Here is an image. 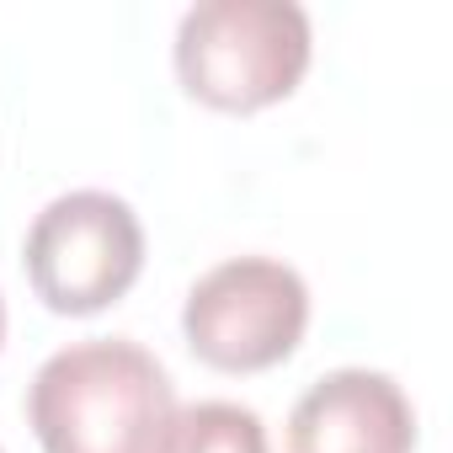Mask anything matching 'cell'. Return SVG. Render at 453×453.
<instances>
[{
    "instance_id": "cell-1",
    "label": "cell",
    "mask_w": 453,
    "mask_h": 453,
    "mask_svg": "<svg viewBox=\"0 0 453 453\" xmlns=\"http://www.w3.org/2000/svg\"><path fill=\"white\" fill-rule=\"evenodd\" d=\"M176 411L171 373L128 336L70 342L27 384L43 453H160Z\"/></svg>"
},
{
    "instance_id": "cell-2",
    "label": "cell",
    "mask_w": 453,
    "mask_h": 453,
    "mask_svg": "<svg viewBox=\"0 0 453 453\" xmlns=\"http://www.w3.org/2000/svg\"><path fill=\"white\" fill-rule=\"evenodd\" d=\"M310 49L299 0H197L176 27V75L219 112H257L304 81Z\"/></svg>"
},
{
    "instance_id": "cell-3",
    "label": "cell",
    "mask_w": 453,
    "mask_h": 453,
    "mask_svg": "<svg viewBox=\"0 0 453 453\" xmlns=\"http://www.w3.org/2000/svg\"><path fill=\"white\" fill-rule=\"evenodd\" d=\"M27 283L54 315H96L123 299L144 267L139 213L102 187L54 197L27 230Z\"/></svg>"
},
{
    "instance_id": "cell-4",
    "label": "cell",
    "mask_w": 453,
    "mask_h": 453,
    "mask_svg": "<svg viewBox=\"0 0 453 453\" xmlns=\"http://www.w3.org/2000/svg\"><path fill=\"white\" fill-rule=\"evenodd\" d=\"M310 326V288L278 257H230L208 267L181 304L187 347L219 373H262L283 363Z\"/></svg>"
},
{
    "instance_id": "cell-5",
    "label": "cell",
    "mask_w": 453,
    "mask_h": 453,
    "mask_svg": "<svg viewBox=\"0 0 453 453\" xmlns=\"http://www.w3.org/2000/svg\"><path fill=\"white\" fill-rule=\"evenodd\" d=\"M411 448H416V411L405 389L379 368L320 373L288 416V453H411Z\"/></svg>"
},
{
    "instance_id": "cell-6",
    "label": "cell",
    "mask_w": 453,
    "mask_h": 453,
    "mask_svg": "<svg viewBox=\"0 0 453 453\" xmlns=\"http://www.w3.org/2000/svg\"><path fill=\"white\" fill-rule=\"evenodd\" d=\"M160 453H273L267 426L251 405L235 400H197L181 405Z\"/></svg>"
},
{
    "instance_id": "cell-7",
    "label": "cell",
    "mask_w": 453,
    "mask_h": 453,
    "mask_svg": "<svg viewBox=\"0 0 453 453\" xmlns=\"http://www.w3.org/2000/svg\"><path fill=\"white\" fill-rule=\"evenodd\" d=\"M0 342H6V299H0Z\"/></svg>"
},
{
    "instance_id": "cell-8",
    "label": "cell",
    "mask_w": 453,
    "mask_h": 453,
    "mask_svg": "<svg viewBox=\"0 0 453 453\" xmlns=\"http://www.w3.org/2000/svg\"><path fill=\"white\" fill-rule=\"evenodd\" d=\"M0 453H6V448H0Z\"/></svg>"
}]
</instances>
